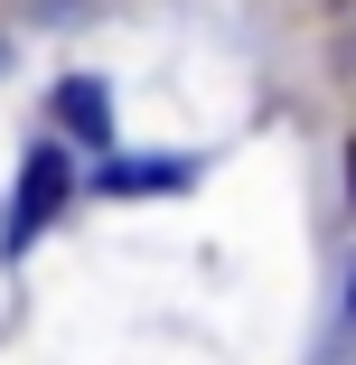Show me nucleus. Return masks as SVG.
Segmentation results:
<instances>
[{
  "instance_id": "1",
  "label": "nucleus",
  "mask_w": 356,
  "mask_h": 365,
  "mask_svg": "<svg viewBox=\"0 0 356 365\" xmlns=\"http://www.w3.org/2000/svg\"><path fill=\"white\" fill-rule=\"evenodd\" d=\"M56 197H66V150H38L29 178H19V244H29V225L56 215Z\"/></svg>"
},
{
  "instance_id": "2",
  "label": "nucleus",
  "mask_w": 356,
  "mask_h": 365,
  "mask_svg": "<svg viewBox=\"0 0 356 365\" xmlns=\"http://www.w3.org/2000/svg\"><path fill=\"white\" fill-rule=\"evenodd\" d=\"M56 122L76 131V140H103V131H113V103H103V85H94V76H66V85H56Z\"/></svg>"
},
{
  "instance_id": "3",
  "label": "nucleus",
  "mask_w": 356,
  "mask_h": 365,
  "mask_svg": "<svg viewBox=\"0 0 356 365\" xmlns=\"http://www.w3.org/2000/svg\"><path fill=\"white\" fill-rule=\"evenodd\" d=\"M188 187V160H113L103 169V197H169Z\"/></svg>"
},
{
  "instance_id": "4",
  "label": "nucleus",
  "mask_w": 356,
  "mask_h": 365,
  "mask_svg": "<svg viewBox=\"0 0 356 365\" xmlns=\"http://www.w3.org/2000/svg\"><path fill=\"white\" fill-rule=\"evenodd\" d=\"M347 169H356V150H347ZM347 187H356V178H347Z\"/></svg>"
}]
</instances>
